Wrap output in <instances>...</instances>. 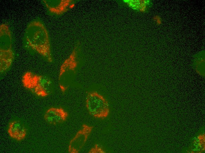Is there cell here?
I'll return each instance as SVG.
<instances>
[{
	"mask_svg": "<svg viewBox=\"0 0 205 153\" xmlns=\"http://www.w3.org/2000/svg\"><path fill=\"white\" fill-rule=\"evenodd\" d=\"M25 38L28 44L33 50L51 62L52 58L47 30L39 21H34L27 26Z\"/></svg>",
	"mask_w": 205,
	"mask_h": 153,
	"instance_id": "cell-1",
	"label": "cell"
},
{
	"mask_svg": "<svg viewBox=\"0 0 205 153\" xmlns=\"http://www.w3.org/2000/svg\"><path fill=\"white\" fill-rule=\"evenodd\" d=\"M22 82L25 87L39 97H46L52 91V82L46 76L27 71L22 76Z\"/></svg>",
	"mask_w": 205,
	"mask_h": 153,
	"instance_id": "cell-2",
	"label": "cell"
},
{
	"mask_svg": "<svg viewBox=\"0 0 205 153\" xmlns=\"http://www.w3.org/2000/svg\"><path fill=\"white\" fill-rule=\"evenodd\" d=\"M85 103L89 113L95 118H104L109 114L108 102L102 95L96 92L91 91L88 93Z\"/></svg>",
	"mask_w": 205,
	"mask_h": 153,
	"instance_id": "cell-3",
	"label": "cell"
},
{
	"mask_svg": "<svg viewBox=\"0 0 205 153\" xmlns=\"http://www.w3.org/2000/svg\"><path fill=\"white\" fill-rule=\"evenodd\" d=\"M75 52H73L62 65L59 77V87L64 92L73 81L76 72L77 62Z\"/></svg>",
	"mask_w": 205,
	"mask_h": 153,
	"instance_id": "cell-4",
	"label": "cell"
},
{
	"mask_svg": "<svg viewBox=\"0 0 205 153\" xmlns=\"http://www.w3.org/2000/svg\"><path fill=\"white\" fill-rule=\"evenodd\" d=\"M93 127L83 124L81 129L70 141L68 152L70 153H78L85 145Z\"/></svg>",
	"mask_w": 205,
	"mask_h": 153,
	"instance_id": "cell-5",
	"label": "cell"
},
{
	"mask_svg": "<svg viewBox=\"0 0 205 153\" xmlns=\"http://www.w3.org/2000/svg\"><path fill=\"white\" fill-rule=\"evenodd\" d=\"M68 116L67 112L63 108L52 107L46 112L44 117L48 123L56 125L65 121Z\"/></svg>",
	"mask_w": 205,
	"mask_h": 153,
	"instance_id": "cell-6",
	"label": "cell"
},
{
	"mask_svg": "<svg viewBox=\"0 0 205 153\" xmlns=\"http://www.w3.org/2000/svg\"><path fill=\"white\" fill-rule=\"evenodd\" d=\"M8 132L12 138L17 141H21L25 137L26 130L24 124L20 121L15 120L9 124Z\"/></svg>",
	"mask_w": 205,
	"mask_h": 153,
	"instance_id": "cell-7",
	"label": "cell"
},
{
	"mask_svg": "<svg viewBox=\"0 0 205 153\" xmlns=\"http://www.w3.org/2000/svg\"><path fill=\"white\" fill-rule=\"evenodd\" d=\"M46 7L51 12L57 14L64 11L67 6V1L63 0H43Z\"/></svg>",
	"mask_w": 205,
	"mask_h": 153,
	"instance_id": "cell-8",
	"label": "cell"
},
{
	"mask_svg": "<svg viewBox=\"0 0 205 153\" xmlns=\"http://www.w3.org/2000/svg\"><path fill=\"white\" fill-rule=\"evenodd\" d=\"M124 1L132 9L141 11L145 10L146 6L149 4L148 1L125 0Z\"/></svg>",
	"mask_w": 205,
	"mask_h": 153,
	"instance_id": "cell-9",
	"label": "cell"
},
{
	"mask_svg": "<svg viewBox=\"0 0 205 153\" xmlns=\"http://www.w3.org/2000/svg\"><path fill=\"white\" fill-rule=\"evenodd\" d=\"M105 151L98 144H96L94 147H92L89 151V153H104Z\"/></svg>",
	"mask_w": 205,
	"mask_h": 153,
	"instance_id": "cell-10",
	"label": "cell"
},
{
	"mask_svg": "<svg viewBox=\"0 0 205 153\" xmlns=\"http://www.w3.org/2000/svg\"><path fill=\"white\" fill-rule=\"evenodd\" d=\"M205 135L204 134L203 135H199L198 137V139L199 140H200L204 138Z\"/></svg>",
	"mask_w": 205,
	"mask_h": 153,
	"instance_id": "cell-11",
	"label": "cell"
},
{
	"mask_svg": "<svg viewBox=\"0 0 205 153\" xmlns=\"http://www.w3.org/2000/svg\"><path fill=\"white\" fill-rule=\"evenodd\" d=\"M191 153H194V152L193 151H192L191 152Z\"/></svg>",
	"mask_w": 205,
	"mask_h": 153,
	"instance_id": "cell-12",
	"label": "cell"
}]
</instances>
